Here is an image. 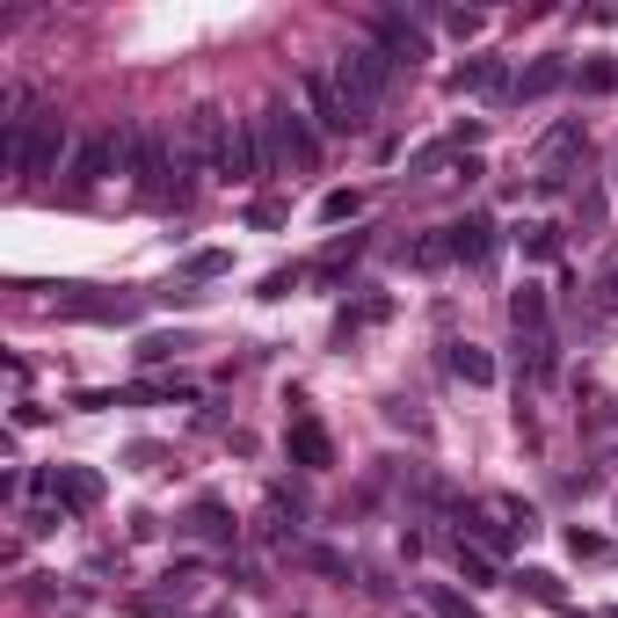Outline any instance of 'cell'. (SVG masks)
<instances>
[{
  "label": "cell",
  "instance_id": "cell-1",
  "mask_svg": "<svg viewBox=\"0 0 618 618\" xmlns=\"http://www.w3.org/2000/svg\"><path fill=\"white\" fill-rule=\"evenodd\" d=\"M189 154L218 175V183H263V154H255V124L226 117L218 102H197L189 109Z\"/></svg>",
  "mask_w": 618,
  "mask_h": 618
},
{
  "label": "cell",
  "instance_id": "cell-2",
  "mask_svg": "<svg viewBox=\"0 0 618 618\" xmlns=\"http://www.w3.org/2000/svg\"><path fill=\"white\" fill-rule=\"evenodd\" d=\"M131 175H139L146 204H183L189 197V139H175L168 124H139L131 131Z\"/></svg>",
  "mask_w": 618,
  "mask_h": 618
},
{
  "label": "cell",
  "instance_id": "cell-3",
  "mask_svg": "<svg viewBox=\"0 0 618 618\" xmlns=\"http://www.w3.org/2000/svg\"><path fill=\"white\" fill-rule=\"evenodd\" d=\"M255 154H263V175L313 168V160H321V131L306 124V109L263 102V117H255Z\"/></svg>",
  "mask_w": 618,
  "mask_h": 618
},
{
  "label": "cell",
  "instance_id": "cell-4",
  "mask_svg": "<svg viewBox=\"0 0 618 618\" xmlns=\"http://www.w3.org/2000/svg\"><path fill=\"white\" fill-rule=\"evenodd\" d=\"M393 73H401V66H393V59H386L379 45H350V51L335 59V80H342V95H350V109H356L364 124H371V109L386 102Z\"/></svg>",
  "mask_w": 618,
  "mask_h": 618
},
{
  "label": "cell",
  "instance_id": "cell-5",
  "mask_svg": "<svg viewBox=\"0 0 618 618\" xmlns=\"http://www.w3.org/2000/svg\"><path fill=\"white\" fill-rule=\"evenodd\" d=\"M298 88H306V117H313V131H327V139H342V131H364V117L350 109V95H342V80L327 73V66H313Z\"/></svg>",
  "mask_w": 618,
  "mask_h": 618
},
{
  "label": "cell",
  "instance_id": "cell-6",
  "mask_svg": "<svg viewBox=\"0 0 618 618\" xmlns=\"http://www.w3.org/2000/svg\"><path fill=\"white\" fill-rule=\"evenodd\" d=\"M51 313H59V321H102V327H124V321H139V298H117V292H88V284H59V298H51Z\"/></svg>",
  "mask_w": 618,
  "mask_h": 618
},
{
  "label": "cell",
  "instance_id": "cell-7",
  "mask_svg": "<svg viewBox=\"0 0 618 618\" xmlns=\"http://www.w3.org/2000/svg\"><path fill=\"white\" fill-rule=\"evenodd\" d=\"M117 168H131V131H117V124L73 146V183H102V175H117Z\"/></svg>",
  "mask_w": 618,
  "mask_h": 618
},
{
  "label": "cell",
  "instance_id": "cell-8",
  "mask_svg": "<svg viewBox=\"0 0 618 618\" xmlns=\"http://www.w3.org/2000/svg\"><path fill=\"white\" fill-rule=\"evenodd\" d=\"M575 160H582V124H553V131L539 139V189H546V197L568 189Z\"/></svg>",
  "mask_w": 618,
  "mask_h": 618
},
{
  "label": "cell",
  "instance_id": "cell-9",
  "mask_svg": "<svg viewBox=\"0 0 618 618\" xmlns=\"http://www.w3.org/2000/svg\"><path fill=\"white\" fill-rule=\"evenodd\" d=\"M30 488H45L51 502H66V510H95V502H102V473H95V465H51V473H37Z\"/></svg>",
  "mask_w": 618,
  "mask_h": 618
},
{
  "label": "cell",
  "instance_id": "cell-10",
  "mask_svg": "<svg viewBox=\"0 0 618 618\" xmlns=\"http://www.w3.org/2000/svg\"><path fill=\"white\" fill-rule=\"evenodd\" d=\"M59 154H66V124H37L30 139H22V154L8 160L16 175H30V183H45L51 168H59Z\"/></svg>",
  "mask_w": 618,
  "mask_h": 618
},
{
  "label": "cell",
  "instance_id": "cell-11",
  "mask_svg": "<svg viewBox=\"0 0 618 618\" xmlns=\"http://www.w3.org/2000/svg\"><path fill=\"white\" fill-rule=\"evenodd\" d=\"M284 451H292V459L306 465V473H327V465H335V436H327L313 415H298L292 430H284Z\"/></svg>",
  "mask_w": 618,
  "mask_h": 618
},
{
  "label": "cell",
  "instance_id": "cell-12",
  "mask_svg": "<svg viewBox=\"0 0 618 618\" xmlns=\"http://www.w3.org/2000/svg\"><path fill=\"white\" fill-rule=\"evenodd\" d=\"M444 247H451V263H488V247H494V218H451L444 226Z\"/></svg>",
  "mask_w": 618,
  "mask_h": 618
},
{
  "label": "cell",
  "instance_id": "cell-13",
  "mask_svg": "<svg viewBox=\"0 0 618 618\" xmlns=\"http://www.w3.org/2000/svg\"><path fill=\"white\" fill-rule=\"evenodd\" d=\"M517 80L502 73V59H465L459 73H451V95H510Z\"/></svg>",
  "mask_w": 618,
  "mask_h": 618
},
{
  "label": "cell",
  "instance_id": "cell-14",
  "mask_svg": "<svg viewBox=\"0 0 618 618\" xmlns=\"http://www.w3.org/2000/svg\"><path fill=\"white\" fill-rule=\"evenodd\" d=\"M379 51H386L393 66H415L430 45H422V30H415L408 16H379Z\"/></svg>",
  "mask_w": 618,
  "mask_h": 618
},
{
  "label": "cell",
  "instance_id": "cell-15",
  "mask_svg": "<svg viewBox=\"0 0 618 618\" xmlns=\"http://www.w3.org/2000/svg\"><path fill=\"white\" fill-rule=\"evenodd\" d=\"M560 80H568V66H560V59H531L524 73H517V88H510V95H517V102H539V95H553Z\"/></svg>",
  "mask_w": 618,
  "mask_h": 618
},
{
  "label": "cell",
  "instance_id": "cell-16",
  "mask_svg": "<svg viewBox=\"0 0 618 618\" xmlns=\"http://www.w3.org/2000/svg\"><path fill=\"white\" fill-rule=\"evenodd\" d=\"M510 327L517 335H546V292L539 284H517L510 292Z\"/></svg>",
  "mask_w": 618,
  "mask_h": 618
},
{
  "label": "cell",
  "instance_id": "cell-17",
  "mask_svg": "<svg viewBox=\"0 0 618 618\" xmlns=\"http://www.w3.org/2000/svg\"><path fill=\"white\" fill-rule=\"evenodd\" d=\"M517 589H524L531 604H546V611H568V582H560L553 568H524V575H517Z\"/></svg>",
  "mask_w": 618,
  "mask_h": 618
},
{
  "label": "cell",
  "instance_id": "cell-18",
  "mask_svg": "<svg viewBox=\"0 0 618 618\" xmlns=\"http://www.w3.org/2000/svg\"><path fill=\"white\" fill-rule=\"evenodd\" d=\"M451 371H459L465 386H494V356L480 342H451Z\"/></svg>",
  "mask_w": 618,
  "mask_h": 618
},
{
  "label": "cell",
  "instance_id": "cell-19",
  "mask_svg": "<svg viewBox=\"0 0 618 618\" xmlns=\"http://www.w3.org/2000/svg\"><path fill=\"white\" fill-rule=\"evenodd\" d=\"M183 531H189V539H233V517L218 510V502H197V510L183 517Z\"/></svg>",
  "mask_w": 618,
  "mask_h": 618
},
{
  "label": "cell",
  "instance_id": "cell-20",
  "mask_svg": "<svg viewBox=\"0 0 618 618\" xmlns=\"http://www.w3.org/2000/svg\"><path fill=\"white\" fill-rule=\"evenodd\" d=\"M517 364L531 379H553V335H517Z\"/></svg>",
  "mask_w": 618,
  "mask_h": 618
},
{
  "label": "cell",
  "instance_id": "cell-21",
  "mask_svg": "<svg viewBox=\"0 0 618 618\" xmlns=\"http://www.w3.org/2000/svg\"><path fill=\"white\" fill-rule=\"evenodd\" d=\"M465 524H473V546H480V553H502V546H510V524H502L494 510H465Z\"/></svg>",
  "mask_w": 618,
  "mask_h": 618
},
{
  "label": "cell",
  "instance_id": "cell-22",
  "mask_svg": "<svg viewBox=\"0 0 618 618\" xmlns=\"http://www.w3.org/2000/svg\"><path fill=\"white\" fill-rule=\"evenodd\" d=\"M459 575H465V589H488L494 582V553H480V546L459 539Z\"/></svg>",
  "mask_w": 618,
  "mask_h": 618
},
{
  "label": "cell",
  "instance_id": "cell-23",
  "mask_svg": "<svg viewBox=\"0 0 618 618\" xmlns=\"http://www.w3.org/2000/svg\"><path fill=\"white\" fill-rule=\"evenodd\" d=\"M356 212H364V189H327V197H321L327 226H342V218H356Z\"/></svg>",
  "mask_w": 618,
  "mask_h": 618
},
{
  "label": "cell",
  "instance_id": "cell-24",
  "mask_svg": "<svg viewBox=\"0 0 618 618\" xmlns=\"http://www.w3.org/2000/svg\"><path fill=\"white\" fill-rule=\"evenodd\" d=\"M422 604H430V611H436V618H473V604H465V597H459V589H436V582H430V589H422Z\"/></svg>",
  "mask_w": 618,
  "mask_h": 618
},
{
  "label": "cell",
  "instance_id": "cell-25",
  "mask_svg": "<svg viewBox=\"0 0 618 618\" xmlns=\"http://www.w3.org/2000/svg\"><path fill=\"white\" fill-rule=\"evenodd\" d=\"M356 255H364V241H356V233H350V241H335V247L321 255V277H342V269H350Z\"/></svg>",
  "mask_w": 618,
  "mask_h": 618
},
{
  "label": "cell",
  "instance_id": "cell-26",
  "mask_svg": "<svg viewBox=\"0 0 618 618\" xmlns=\"http://www.w3.org/2000/svg\"><path fill=\"white\" fill-rule=\"evenodd\" d=\"M226 269H233L226 247H197V255H189V277H226Z\"/></svg>",
  "mask_w": 618,
  "mask_h": 618
},
{
  "label": "cell",
  "instance_id": "cell-27",
  "mask_svg": "<svg viewBox=\"0 0 618 618\" xmlns=\"http://www.w3.org/2000/svg\"><path fill=\"white\" fill-rule=\"evenodd\" d=\"M517 247H524V255H531V263H546V255H553V226H524V233H517Z\"/></svg>",
  "mask_w": 618,
  "mask_h": 618
},
{
  "label": "cell",
  "instance_id": "cell-28",
  "mask_svg": "<svg viewBox=\"0 0 618 618\" xmlns=\"http://www.w3.org/2000/svg\"><path fill=\"white\" fill-rule=\"evenodd\" d=\"M568 553L575 560H611V539H597V531H568Z\"/></svg>",
  "mask_w": 618,
  "mask_h": 618
},
{
  "label": "cell",
  "instance_id": "cell-29",
  "mask_svg": "<svg viewBox=\"0 0 618 618\" xmlns=\"http://www.w3.org/2000/svg\"><path fill=\"white\" fill-rule=\"evenodd\" d=\"M582 88H589V95H611V88H618V66H611V59H589V66H582Z\"/></svg>",
  "mask_w": 618,
  "mask_h": 618
},
{
  "label": "cell",
  "instance_id": "cell-30",
  "mask_svg": "<svg viewBox=\"0 0 618 618\" xmlns=\"http://www.w3.org/2000/svg\"><path fill=\"white\" fill-rule=\"evenodd\" d=\"M444 30H451V37H480V30H488V16H473V8H451Z\"/></svg>",
  "mask_w": 618,
  "mask_h": 618
},
{
  "label": "cell",
  "instance_id": "cell-31",
  "mask_svg": "<svg viewBox=\"0 0 618 618\" xmlns=\"http://www.w3.org/2000/svg\"><path fill=\"white\" fill-rule=\"evenodd\" d=\"M175 350H183V342H175V335H146V342H139V364H168Z\"/></svg>",
  "mask_w": 618,
  "mask_h": 618
},
{
  "label": "cell",
  "instance_id": "cell-32",
  "mask_svg": "<svg viewBox=\"0 0 618 618\" xmlns=\"http://www.w3.org/2000/svg\"><path fill=\"white\" fill-rule=\"evenodd\" d=\"M247 226H284V204H247Z\"/></svg>",
  "mask_w": 618,
  "mask_h": 618
},
{
  "label": "cell",
  "instance_id": "cell-33",
  "mask_svg": "<svg viewBox=\"0 0 618 618\" xmlns=\"http://www.w3.org/2000/svg\"><path fill=\"white\" fill-rule=\"evenodd\" d=\"M611 298H618V277H611Z\"/></svg>",
  "mask_w": 618,
  "mask_h": 618
}]
</instances>
